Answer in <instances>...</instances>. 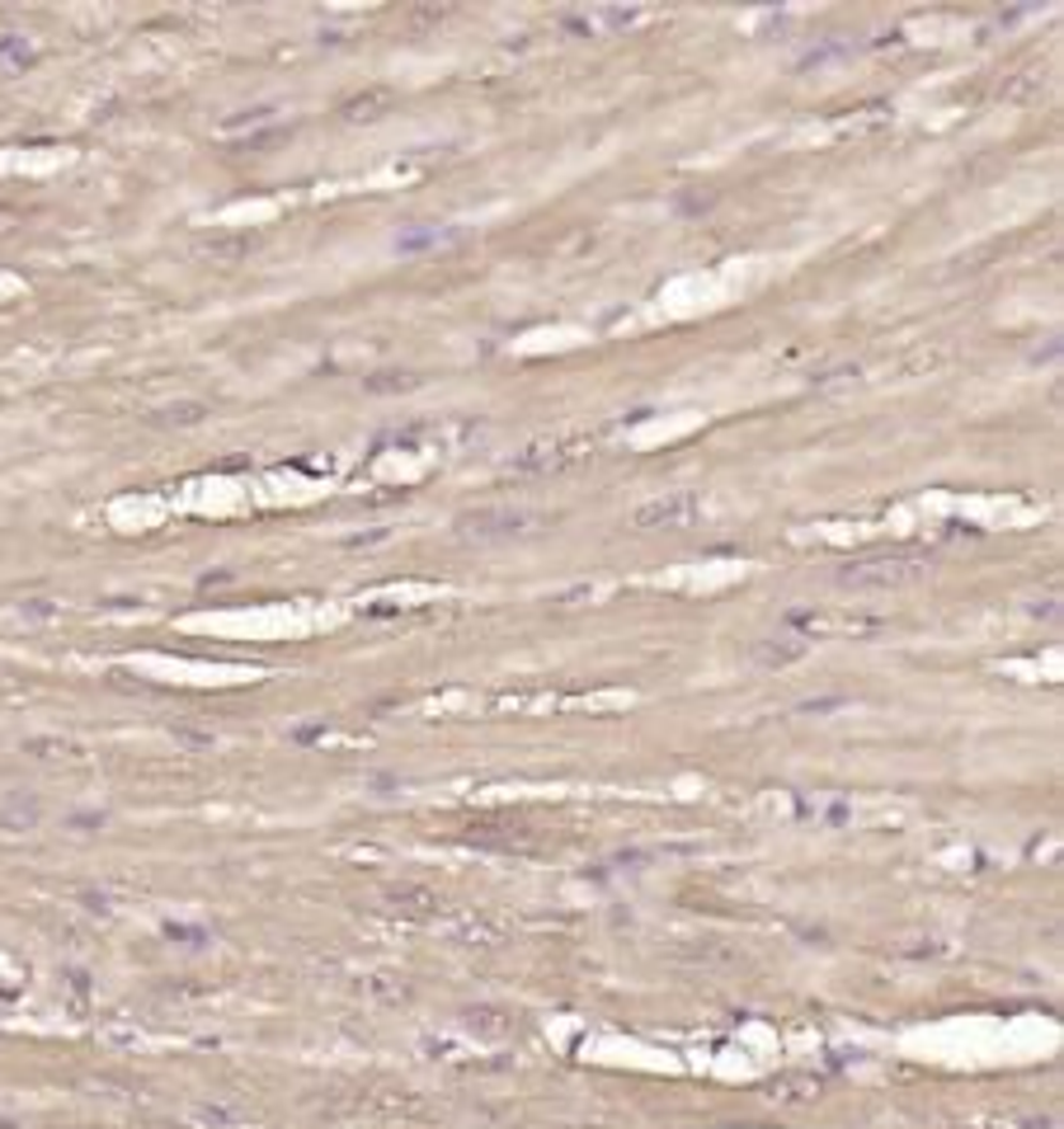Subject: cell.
I'll use <instances>...</instances> for the list:
<instances>
[{
    "label": "cell",
    "instance_id": "1",
    "mask_svg": "<svg viewBox=\"0 0 1064 1129\" xmlns=\"http://www.w3.org/2000/svg\"><path fill=\"white\" fill-rule=\"evenodd\" d=\"M697 514V499L693 494H679V499H669V504H650L641 508V522L650 528V522H673V528H683Z\"/></svg>",
    "mask_w": 1064,
    "mask_h": 1129
}]
</instances>
